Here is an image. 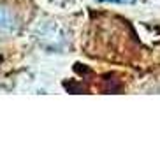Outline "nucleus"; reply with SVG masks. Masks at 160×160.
<instances>
[{
	"label": "nucleus",
	"mask_w": 160,
	"mask_h": 160,
	"mask_svg": "<svg viewBox=\"0 0 160 160\" xmlns=\"http://www.w3.org/2000/svg\"><path fill=\"white\" fill-rule=\"evenodd\" d=\"M58 32H62L58 27H55V25H51V23H44L42 27L39 28L37 35H39L41 41L46 42V48H60V46H63L65 39H55L53 37V35L58 33Z\"/></svg>",
	"instance_id": "f257e3e1"
},
{
	"label": "nucleus",
	"mask_w": 160,
	"mask_h": 160,
	"mask_svg": "<svg viewBox=\"0 0 160 160\" xmlns=\"http://www.w3.org/2000/svg\"><path fill=\"white\" fill-rule=\"evenodd\" d=\"M19 27L18 18L9 7L0 5V33H12Z\"/></svg>",
	"instance_id": "f03ea898"
},
{
	"label": "nucleus",
	"mask_w": 160,
	"mask_h": 160,
	"mask_svg": "<svg viewBox=\"0 0 160 160\" xmlns=\"http://www.w3.org/2000/svg\"><path fill=\"white\" fill-rule=\"evenodd\" d=\"M99 2H111V4H130L132 0H99Z\"/></svg>",
	"instance_id": "7ed1b4c3"
}]
</instances>
